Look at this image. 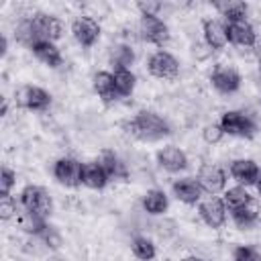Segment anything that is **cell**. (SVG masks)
<instances>
[{
  "mask_svg": "<svg viewBox=\"0 0 261 261\" xmlns=\"http://www.w3.org/2000/svg\"><path fill=\"white\" fill-rule=\"evenodd\" d=\"M226 212L228 210H226L222 198H218V196H208V198L200 200V204H198V214L210 228H220L226 222Z\"/></svg>",
  "mask_w": 261,
  "mask_h": 261,
  "instance_id": "cell-7",
  "label": "cell"
},
{
  "mask_svg": "<svg viewBox=\"0 0 261 261\" xmlns=\"http://www.w3.org/2000/svg\"><path fill=\"white\" fill-rule=\"evenodd\" d=\"M82 173H84V163L73 159V157H61L53 163V177L67 188L80 186Z\"/></svg>",
  "mask_w": 261,
  "mask_h": 261,
  "instance_id": "cell-5",
  "label": "cell"
},
{
  "mask_svg": "<svg viewBox=\"0 0 261 261\" xmlns=\"http://www.w3.org/2000/svg\"><path fill=\"white\" fill-rule=\"evenodd\" d=\"M179 261H202V259H198V257H192V255H190V257H184V259H179Z\"/></svg>",
  "mask_w": 261,
  "mask_h": 261,
  "instance_id": "cell-39",
  "label": "cell"
},
{
  "mask_svg": "<svg viewBox=\"0 0 261 261\" xmlns=\"http://www.w3.org/2000/svg\"><path fill=\"white\" fill-rule=\"evenodd\" d=\"M14 37H16V41H18L20 45H24V47H29V49H33V45L41 41V37H39V33H37V27H35L33 18H22V20L16 24Z\"/></svg>",
  "mask_w": 261,
  "mask_h": 261,
  "instance_id": "cell-26",
  "label": "cell"
},
{
  "mask_svg": "<svg viewBox=\"0 0 261 261\" xmlns=\"http://www.w3.org/2000/svg\"><path fill=\"white\" fill-rule=\"evenodd\" d=\"M14 184H16V171H12L8 165H4L2 173H0V196H10Z\"/></svg>",
  "mask_w": 261,
  "mask_h": 261,
  "instance_id": "cell-32",
  "label": "cell"
},
{
  "mask_svg": "<svg viewBox=\"0 0 261 261\" xmlns=\"http://www.w3.org/2000/svg\"><path fill=\"white\" fill-rule=\"evenodd\" d=\"M33 239H39L45 247H49V249H59L61 247V234L47 222V226L43 228V232L39 234V237H33Z\"/></svg>",
  "mask_w": 261,
  "mask_h": 261,
  "instance_id": "cell-31",
  "label": "cell"
},
{
  "mask_svg": "<svg viewBox=\"0 0 261 261\" xmlns=\"http://www.w3.org/2000/svg\"><path fill=\"white\" fill-rule=\"evenodd\" d=\"M230 175L239 186H253L261 177V169L253 159H234L230 163Z\"/></svg>",
  "mask_w": 261,
  "mask_h": 261,
  "instance_id": "cell-12",
  "label": "cell"
},
{
  "mask_svg": "<svg viewBox=\"0 0 261 261\" xmlns=\"http://www.w3.org/2000/svg\"><path fill=\"white\" fill-rule=\"evenodd\" d=\"M226 33H228V43L237 47H253L257 41V33L249 20L226 22Z\"/></svg>",
  "mask_w": 261,
  "mask_h": 261,
  "instance_id": "cell-15",
  "label": "cell"
},
{
  "mask_svg": "<svg viewBox=\"0 0 261 261\" xmlns=\"http://www.w3.org/2000/svg\"><path fill=\"white\" fill-rule=\"evenodd\" d=\"M220 126L224 130V135H230V137H243V139H251L257 130L253 118L245 112H239V110H228L220 116Z\"/></svg>",
  "mask_w": 261,
  "mask_h": 261,
  "instance_id": "cell-3",
  "label": "cell"
},
{
  "mask_svg": "<svg viewBox=\"0 0 261 261\" xmlns=\"http://www.w3.org/2000/svg\"><path fill=\"white\" fill-rule=\"evenodd\" d=\"M16 104L27 108V110H35V112H41V110H47L49 104H51V94L45 92L43 88L39 86H24L16 92Z\"/></svg>",
  "mask_w": 261,
  "mask_h": 261,
  "instance_id": "cell-8",
  "label": "cell"
},
{
  "mask_svg": "<svg viewBox=\"0 0 261 261\" xmlns=\"http://www.w3.org/2000/svg\"><path fill=\"white\" fill-rule=\"evenodd\" d=\"M171 192L184 204H196L202 198V188H200L198 179H194V177H179V179H175L171 184Z\"/></svg>",
  "mask_w": 261,
  "mask_h": 261,
  "instance_id": "cell-17",
  "label": "cell"
},
{
  "mask_svg": "<svg viewBox=\"0 0 261 261\" xmlns=\"http://www.w3.org/2000/svg\"><path fill=\"white\" fill-rule=\"evenodd\" d=\"M0 51H2V55H6V51H8V41H6L4 35H2V49Z\"/></svg>",
  "mask_w": 261,
  "mask_h": 261,
  "instance_id": "cell-37",
  "label": "cell"
},
{
  "mask_svg": "<svg viewBox=\"0 0 261 261\" xmlns=\"http://www.w3.org/2000/svg\"><path fill=\"white\" fill-rule=\"evenodd\" d=\"M210 82L220 94H234L241 88L239 71L234 67H228V65H216L214 71L210 73Z\"/></svg>",
  "mask_w": 261,
  "mask_h": 261,
  "instance_id": "cell-10",
  "label": "cell"
},
{
  "mask_svg": "<svg viewBox=\"0 0 261 261\" xmlns=\"http://www.w3.org/2000/svg\"><path fill=\"white\" fill-rule=\"evenodd\" d=\"M202 137H204V141H206V143L214 145V143H218V141L224 137V130H222L220 122H212V124L204 126V130H202Z\"/></svg>",
  "mask_w": 261,
  "mask_h": 261,
  "instance_id": "cell-34",
  "label": "cell"
},
{
  "mask_svg": "<svg viewBox=\"0 0 261 261\" xmlns=\"http://www.w3.org/2000/svg\"><path fill=\"white\" fill-rule=\"evenodd\" d=\"M169 206V200H167V194L163 190H149L145 196H143V208L147 214H153V216H161Z\"/></svg>",
  "mask_w": 261,
  "mask_h": 261,
  "instance_id": "cell-22",
  "label": "cell"
},
{
  "mask_svg": "<svg viewBox=\"0 0 261 261\" xmlns=\"http://www.w3.org/2000/svg\"><path fill=\"white\" fill-rule=\"evenodd\" d=\"M159 8H161V2H139V10H141V14L159 16Z\"/></svg>",
  "mask_w": 261,
  "mask_h": 261,
  "instance_id": "cell-36",
  "label": "cell"
},
{
  "mask_svg": "<svg viewBox=\"0 0 261 261\" xmlns=\"http://www.w3.org/2000/svg\"><path fill=\"white\" fill-rule=\"evenodd\" d=\"M18 204L12 196H0V218L10 220L12 216H18Z\"/></svg>",
  "mask_w": 261,
  "mask_h": 261,
  "instance_id": "cell-33",
  "label": "cell"
},
{
  "mask_svg": "<svg viewBox=\"0 0 261 261\" xmlns=\"http://www.w3.org/2000/svg\"><path fill=\"white\" fill-rule=\"evenodd\" d=\"M216 8H218V10H220V14L224 16V22L247 20L249 6H247L245 2H239V0H230V2H216Z\"/></svg>",
  "mask_w": 261,
  "mask_h": 261,
  "instance_id": "cell-24",
  "label": "cell"
},
{
  "mask_svg": "<svg viewBox=\"0 0 261 261\" xmlns=\"http://www.w3.org/2000/svg\"><path fill=\"white\" fill-rule=\"evenodd\" d=\"M49 261H61V259H49Z\"/></svg>",
  "mask_w": 261,
  "mask_h": 261,
  "instance_id": "cell-42",
  "label": "cell"
},
{
  "mask_svg": "<svg viewBox=\"0 0 261 261\" xmlns=\"http://www.w3.org/2000/svg\"><path fill=\"white\" fill-rule=\"evenodd\" d=\"M71 35L82 47H92L100 37V24L92 16H77L71 22Z\"/></svg>",
  "mask_w": 261,
  "mask_h": 261,
  "instance_id": "cell-9",
  "label": "cell"
},
{
  "mask_svg": "<svg viewBox=\"0 0 261 261\" xmlns=\"http://www.w3.org/2000/svg\"><path fill=\"white\" fill-rule=\"evenodd\" d=\"M255 186H257V192H259V196H261V177L257 179V184H255Z\"/></svg>",
  "mask_w": 261,
  "mask_h": 261,
  "instance_id": "cell-40",
  "label": "cell"
},
{
  "mask_svg": "<svg viewBox=\"0 0 261 261\" xmlns=\"http://www.w3.org/2000/svg\"><path fill=\"white\" fill-rule=\"evenodd\" d=\"M133 63H135V51L130 45L120 43L110 49V65L114 69H130Z\"/></svg>",
  "mask_w": 261,
  "mask_h": 261,
  "instance_id": "cell-23",
  "label": "cell"
},
{
  "mask_svg": "<svg viewBox=\"0 0 261 261\" xmlns=\"http://www.w3.org/2000/svg\"><path fill=\"white\" fill-rule=\"evenodd\" d=\"M6 112H8V102H6V98H4V100H2V110H0V114L4 116Z\"/></svg>",
  "mask_w": 261,
  "mask_h": 261,
  "instance_id": "cell-38",
  "label": "cell"
},
{
  "mask_svg": "<svg viewBox=\"0 0 261 261\" xmlns=\"http://www.w3.org/2000/svg\"><path fill=\"white\" fill-rule=\"evenodd\" d=\"M130 249H133L135 257L141 259V261H151L155 257V253H157L153 241L147 239V237H135L133 243H130Z\"/></svg>",
  "mask_w": 261,
  "mask_h": 261,
  "instance_id": "cell-30",
  "label": "cell"
},
{
  "mask_svg": "<svg viewBox=\"0 0 261 261\" xmlns=\"http://www.w3.org/2000/svg\"><path fill=\"white\" fill-rule=\"evenodd\" d=\"M108 181H110V177L106 175V171L100 165V161H88V163H84V173H82V184L84 186H88L92 190H102Z\"/></svg>",
  "mask_w": 261,
  "mask_h": 261,
  "instance_id": "cell-21",
  "label": "cell"
},
{
  "mask_svg": "<svg viewBox=\"0 0 261 261\" xmlns=\"http://www.w3.org/2000/svg\"><path fill=\"white\" fill-rule=\"evenodd\" d=\"M122 128L128 135L141 139V141H159V139H163L171 133L169 122L163 116H159L157 112H151V110H141L130 120H124Z\"/></svg>",
  "mask_w": 261,
  "mask_h": 261,
  "instance_id": "cell-1",
  "label": "cell"
},
{
  "mask_svg": "<svg viewBox=\"0 0 261 261\" xmlns=\"http://www.w3.org/2000/svg\"><path fill=\"white\" fill-rule=\"evenodd\" d=\"M18 226L27 232V234H31V237H39L41 232H43V228L47 226V220L45 218H41V216H37V214H33V212H27V210H22V212H18Z\"/></svg>",
  "mask_w": 261,
  "mask_h": 261,
  "instance_id": "cell-28",
  "label": "cell"
},
{
  "mask_svg": "<svg viewBox=\"0 0 261 261\" xmlns=\"http://www.w3.org/2000/svg\"><path fill=\"white\" fill-rule=\"evenodd\" d=\"M20 206L27 212H33L47 220V216L53 212V200L49 192L41 186H27L20 192Z\"/></svg>",
  "mask_w": 261,
  "mask_h": 261,
  "instance_id": "cell-2",
  "label": "cell"
},
{
  "mask_svg": "<svg viewBox=\"0 0 261 261\" xmlns=\"http://www.w3.org/2000/svg\"><path fill=\"white\" fill-rule=\"evenodd\" d=\"M259 71H261V59H259Z\"/></svg>",
  "mask_w": 261,
  "mask_h": 261,
  "instance_id": "cell-41",
  "label": "cell"
},
{
  "mask_svg": "<svg viewBox=\"0 0 261 261\" xmlns=\"http://www.w3.org/2000/svg\"><path fill=\"white\" fill-rule=\"evenodd\" d=\"M230 218H232V222H234L239 228H251V226L257 222V218H259V208H257L255 200L249 202V204L243 206V208L232 210V212H230Z\"/></svg>",
  "mask_w": 261,
  "mask_h": 261,
  "instance_id": "cell-27",
  "label": "cell"
},
{
  "mask_svg": "<svg viewBox=\"0 0 261 261\" xmlns=\"http://www.w3.org/2000/svg\"><path fill=\"white\" fill-rule=\"evenodd\" d=\"M157 163L169 171V173H177V171H184L188 167V155L175 147V145H167L163 149L157 151Z\"/></svg>",
  "mask_w": 261,
  "mask_h": 261,
  "instance_id": "cell-13",
  "label": "cell"
},
{
  "mask_svg": "<svg viewBox=\"0 0 261 261\" xmlns=\"http://www.w3.org/2000/svg\"><path fill=\"white\" fill-rule=\"evenodd\" d=\"M92 86H94V92L98 94V98L106 104L120 98L116 92V86H114V75L110 71H96L92 77Z\"/></svg>",
  "mask_w": 261,
  "mask_h": 261,
  "instance_id": "cell-18",
  "label": "cell"
},
{
  "mask_svg": "<svg viewBox=\"0 0 261 261\" xmlns=\"http://www.w3.org/2000/svg\"><path fill=\"white\" fill-rule=\"evenodd\" d=\"M31 51H33V55H35L41 63H45V65H49V67H59L61 61H63L59 47H57L53 41H47V39H41L39 43H35Z\"/></svg>",
  "mask_w": 261,
  "mask_h": 261,
  "instance_id": "cell-19",
  "label": "cell"
},
{
  "mask_svg": "<svg viewBox=\"0 0 261 261\" xmlns=\"http://www.w3.org/2000/svg\"><path fill=\"white\" fill-rule=\"evenodd\" d=\"M139 33L141 39L155 45V47H163L169 41V29L163 22V18L159 16H149V14H141L139 20Z\"/></svg>",
  "mask_w": 261,
  "mask_h": 261,
  "instance_id": "cell-4",
  "label": "cell"
},
{
  "mask_svg": "<svg viewBox=\"0 0 261 261\" xmlns=\"http://www.w3.org/2000/svg\"><path fill=\"white\" fill-rule=\"evenodd\" d=\"M35 27H37V33L41 39H47V41H57L61 35H63V24L57 16L53 14H45V12H37L31 16Z\"/></svg>",
  "mask_w": 261,
  "mask_h": 261,
  "instance_id": "cell-16",
  "label": "cell"
},
{
  "mask_svg": "<svg viewBox=\"0 0 261 261\" xmlns=\"http://www.w3.org/2000/svg\"><path fill=\"white\" fill-rule=\"evenodd\" d=\"M222 202H224L226 210L232 212V210L243 208V206H247L249 202H253V198H251V194L247 192L245 186H234V188H228V190L224 192Z\"/></svg>",
  "mask_w": 261,
  "mask_h": 261,
  "instance_id": "cell-25",
  "label": "cell"
},
{
  "mask_svg": "<svg viewBox=\"0 0 261 261\" xmlns=\"http://www.w3.org/2000/svg\"><path fill=\"white\" fill-rule=\"evenodd\" d=\"M112 75H114V86H116L118 96H130L137 84L135 73L130 69H114Z\"/></svg>",
  "mask_w": 261,
  "mask_h": 261,
  "instance_id": "cell-29",
  "label": "cell"
},
{
  "mask_svg": "<svg viewBox=\"0 0 261 261\" xmlns=\"http://www.w3.org/2000/svg\"><path fill=\"white\" fill-rule=\"evenodd\" d=\"M147 69H149V73L153 75V77H159V80H173V77H177V73H179V63H177V59L171 55V53H167V51H155L151 57H149V61H147Z\"/></svg>",
  "mask_w": 261,
  "mask_h": 261,
  "instance_id": "cell-6",
  "label": "cell"
},
{
  "mask_svg": "<svg viewBox=\"0 0 261 261\" xmlns=\"http://www.w3.org/2000/svg\"><path fill=\"white\" fill-rule=\"evenodd\" d=\"M198 184L202 188V192L210 194V196H216L218 192L224 190L226 186V173L218 167V165H204L200 171H198Z\"/></svg>",
  "mask_w": 261,
  "mask_h": 261,
  "instance_id": "cell-11",
  "label": "cell"
},
{
  "mask_svg": "<svg viewBox=\"0 0 261 261\" xmlns=\"http://www.w3.org/2000/svg\"><path fill=\"white\" fill-rule=\"evenodd\" d=\"M98 161H100V165L104 167V171H106V175H108L110 179H126V177H128L126 163H124L114 151H110V149L102 151V155H100Z\"/></svg>",
  "mask_w": 261,
  "mask_h": 261,
  "instance_id": "cell-20",
  "label": "cell"
},
{
  "mask_svg": "<svg viewBox=\"0 0 261 261\" xmlns=\"http://www.w3.org/2000/svg\"><path fill=\"white\" fill-rule=\"evenodd\" d=\"M202 33H204V41L206 45L214 51V49H222L228 43V33H226V22L218 20V18H206L202 22Z\"/></svg>",
  "mask_w": 261,
  "mask_h": 261,
  "instance_id": "cell-14",
  "label": "cell"
},
{
  "mask_svg": "<svg viewBox=\"0 0 261 261\" xmlns=\"http://www.w3.org/2000/svg\"><path fill=\"white\" fill-rule=\"evenodd\" d=\"M155 226H157L155 230H157V232H159V237H163V239H167V237L175 234V222H173V220L163 218V220H159Z\"/></svg>",
  "mask_w": 261,
  "mask_h": 261,
  "instance_id": "cell-35",
  "label": "cell"
}]
</instances>
